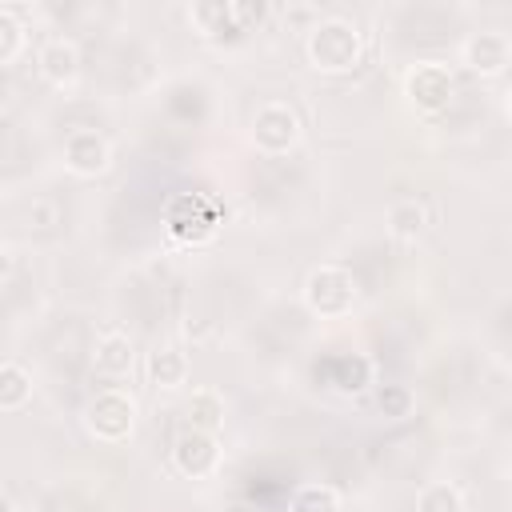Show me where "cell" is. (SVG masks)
Here are the masks:
<instances>
[{"label":"cell","instance_id":"obj_1","mask_svg":"<svg viewBox=\"0 0 512 512\" xmlns=\"http://www.w3.org/2000/svg\"><path fill=\"white\" fill-rule=\"evenodd\" d=\"M304 56L324 76H344L364 60V32L356 20L344 16H320L304 36Z\"/></svg>","mask_w":512,"mask_h":512},{"label":"cell","instance_id":"obj_21","mask_svg":"<svg viewBox=\"0 0 512 512\" xmlns=\"http://www.w3.org/2000/svg\"><path fill=\"white\" fill-rule=\"evenodd\" d=\"M504 116H508V124H512V88L504 92Z\"/></svg>","mask_w":512,"mask_h":512},{"label":"cell","instance_id":"obj_14","mask_svg":"<svg viewBox=\"0 0 512 512\" xmlns=\"http://www.w3.org/2000/svg\"><path fill=\"white\" fill-rule=\"evenodd\" d=\"M428 204L424 200H416V196H404V200H396L392 208H388V232L396 236V240H416L424 228H428Z\"/></svg>","mask_w":512,"mask_h":512},{"label":"cell","instance_id":"obj_18","mask_svg":"<svg viewBox=\"0 0 512 512\" xmlns=\"http://www.w3.org/2000/svg\"><path fill=\"white\" fill-rule=\"evenodd\" d=\"M288 512H340V492L332 484H304L292 492Z\"/></svg>","mask_w":512,"mask_h":512},{"label":"cell","instance_id":"obj_16","mask_svg":"<svg viewBox=\"0 0 512 512\" xmlns=\"http://www.w3.org/2000/svg\"><path fill=\"white\" fill-rule=\"evenodd\" d=\"M32 400V376L24 364L4 360L0 364V412H20Z\"/></svg>","mask_w":512,"mask_h":512},{"label":"cell","instance_id":"obj_12","mask_svg":"<svg viewBox=\"0 0 512 512\" xmlns=\"http://www.w3.org/2000/svg\"><path fill=\"white\" fill-rule=\"evenodd\" d=\"M144 372L156 392H176L188 384V356L180 348H156V352H148Z\"/></svg>","mask_w":512,"mask_h":512},{"label":"cell","instance_id":"obj_5","mask_svg":"<svg viewBox=\"0 0 512 512\" xmlns=\"http://www.w3.org/2000/svg\"><path fill=\"white\" fill-rule=\"evenodd\" d=\"M404 96H408V104H412L416 112L436 116V112H444V108L452 104V96H456V76H452L448 64L424 60V64H416V68L404 72Z\"/></svg>","mask_w":512,"mask_h":512},{"label":"cell","instance_id":"obj_17","mask_svg":"<svg viewBox=\"0 0 512 512\" xmlns=\"http://www.w3.org/2000/svg\"><path fill=\"white\" fill-rule=\"evenodd\" d=\"M416 512H464V496L448 480H432L416 492Z\"/></svg>","mask_w":512,"mask_h":512},{"label":"cell","instance_id":"obj_10","mask_svg":"<svg viewBox=\"0 0 512 512\" xmlns=\"http://www.w3.org/2000/svg\"><path fill=\"white\" fill-rule=\"evenodd\" d=\"M132 364H136V348H132V340L124 332L96 336V344H92V368H96V376L124 380L132 372Z\"/></svg>","mask_w":512,"mask_h":512},{"label":"cell","instance_id":"obj_9","mask_svg":"<svg viewBox=\"0 0 512 512\" xmlns=\"http://www.w3.org/2000/svg\"><path fill=\"white\" fill-rule=\"evenodd\" d=\"M36 68L52 88H72L80 76V52L68 36H48L36 48Z\"/></svg>","mask_w":512,"mask_h":512},{"label":"cell","instance_id":"obj_19","mask_svg":"<svg viewBox=\"0 0 512 512\" xmlns=\"http://www.w3.org/2000/svg\"><path fill=\"white\" fill-rule=\"evenodd\" d=\"M24 44H28L24 24L16 20V12H12V8H0V64H4V68H8V64H16V56L24 52Z\"/></svg>","mask_w":512,"mask_h":512},{"label":"cell","instance_id":"obj_11","mask_svg":"<svg viewBox=\"0 0 512 512\" xmlns=\"http://www.w3.org/2000/svg\"><path fill=\"white\" fill-rule=\"evenodd\" d=\"M188 24H192L196 36H204V40L240 36L236 0H200V4H192V8H188Z\"/></svg>","mask_w":512,"mask_h":512},{"label":"cell","instance_id":"obj_15","mask_svg":"<svg viewBox=\"0 0 512 512\" xmlns=\"http://www.w3.org/2000/svg\"><path fill=\"white\" fill-rule=\"evenodd\" d=\"M328 368H332L328 384L336 392H344V396H356V392H364L372 384V360L368 356H336Z\"/></svg>","mask_w":512,"mask_h":512},{"label":"cell","instance_id":"obj_3","mask_svg":"<svg viewBox=\"0 0 512 512\" xmlns=\"http://www.w3.org/2000/svg\"><path fill=\"white\" fill-rule=\"evenodd\" d=\"M84 428L100 444H124L136 432V400L124 388H100L84 404Z\"/></svg>","mask_w":512,"mask_h":512},{"label":"cell","instance_id":"obj_2","mask_svg":"<svg viewBox=\"0 0 512 512\" xmlns=\"http://www.w3.org/2000/svg\"><path fill=\"white\" fill-rule=\"evenodd\" d=\"M360 300V284L344 264H316L304 276V304L312 316L320 320H340L356 308Z\"/></svg>","mask_w":512,"mask_h":512},{"label":"cell","instance_id":"obj_22","mask_svg":"<svg viewBox=\"0 0 512 512\" xmlns=\"http://www.w3.org/2000/svg\"><path fill=\"white\" fill-rule=\"evenodd\" d=\"M220 512H252L248 504H228V508H220Z\"/></svg>","mask_w":512,"mask_h":512},{"label":"cell","instance_id":"obj_20","mask_svg":"<svg viewBox=\"0 0 512 512\" xmlns=\"http://www.w3.org/2000/svg\"><path fill=\"white\" fill-rule=\"evenodd\" d=\"M376 408H380L384 420H408L412 408H416V396H412V388H404V384H380Z\"/></svg>","mask_w":512,"mask_h":512},{"label":"cell","instance_id":"obj_8","mask_svg":"<svg viewBox=\"0 0 512 512\" xmlns=\"http://www.w3.org/2000/svg\"><path fill=\"white\" fill-rule=\"evenodd\" d=\"M460 56H464V64H468L476 76H500V72L512 64V40H508L504 32L484 28V32H472V36L464 40Z\"/></svg>","mask_w":512,"mask_h":512},{"label":"cell","instance_id":"obj_6","mask_svg":"<svg viewBox=\"0 0 512 512\" xmlns=\"http://www.w3.org/2000/svg\"><path fill=\"white\" fill-rule=\"evenodd\" d=\"M172 468L184 480H208L220 468V436L216 432H200V428H184L172 440Z\"/></svg>","mask_w":512,"mask_h":512},{"label":"cell","instance_id":"obj_7","mask_svg":"<svg viewBox=\"0 0 512 512\" xmlns=\"http://www.w3.org/2000/svg\"><path fill=\"white\" fill-rule=\"evenodd\" d=\"M112 164V148L96 128H72L64 136V168L80 180H96L104 176Z\"/></svg>","mask_w":512,"mask_h":512},{"label":"cell","instance_id":"obj_4","mask_svg":"<svg viewBox=\"0 0 512 512\" xmlns=\"http://www.w3.org/2000/svg\"><path fill=\"white\" fill-rule=\"evenodd\" d=\"M304 136L300 112L288 100H268L252 116V144L260 156H288Z\"/></svg>","mask_w":512,"mask_h":512},{"label":"cell","instance_id":"obj_13","mask_svg":"<svg viewBox=\"0 0 512 512\" xmlns=\"http://www.w3.org/2000/svg\"><path fill=\"white\" fill-rule=\"evenodd\" d=\"M184 420H188V428L220 432L224 428V396L216 388H196L184 404Z\"/></svg>","mask_w":512,"mask_h":512}]
</instances>
